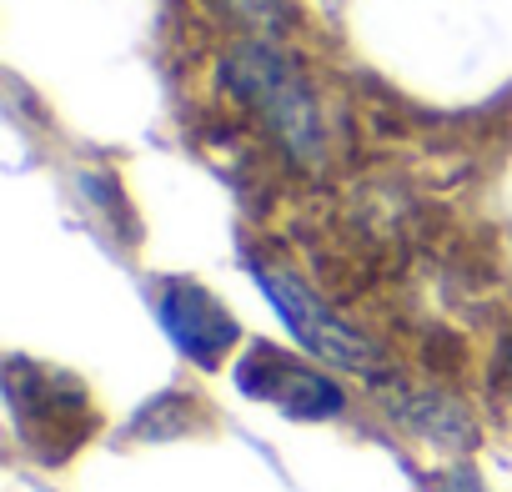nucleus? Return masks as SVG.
<instances>
[{"mask_svg":"<svg viewBox=\"0 0 512 492\" xmlns=\"http://www.w3.org/2000/svg\"><path fill=\"white\" fill-rule=\"evenodd\" d=\"M221 81L231 86L236 101H246L267 121V131L292 151V161H302V166L322 161V116H317L307 81L292 71L287 56H277L272 46L241 41L221 56Z\"/></svg>","mask_w":512,"mask_h":492,"instance_id":"nucleus-1","label":"nucleus"},{"mask_svg":"<svg viewBox=\"0 0 512 492\" xmlns=\"http://www.w3.org/2000/svg\"><path fill=\"white\" fill-rule=\"evenodd\" d=\"M251 277H256V287L267 292V302L277 307V317L292 327V337L312 352V357H322V362H332V367H342V372H367V377H377V347L362 337V332H352L322 297H312L292 272H277V267H262L256 262L251 267Z\"/></svg>","mask_w":512,"mask_h":492,"instance_id":"nucleus-2","label":"nucleus"},{"mask_svg":"<svg viewBox=\"0 0 512 492\" xmlns=\"http://www.w3.org/2000/svg\"><path fill=\"white\" fill-rule=\"evenodd\" d=\"M236 387L256 402L282 407L297 422H322V417H337L347 407V397L332 377H322L317 367H307V362H297V357H287L267 342H256L236 362Z\"/></svg>","mask_w":512,"mask_h":492,"instance_id":"nucleus-3","label":"nucleus"},{"mask_svg":"<svg viewBox=\"0 0 512 492\" xmlns=\"http://www.w3.org/2000/svg\"><path fill=\"white\" fill-rule=\"evenodd\" d=\"M156 317L171 332V342L201 367H216L241 342V327L231 322V312L196 282H166L156 297Z\"/></svg>","mask_w":512,"mask_h":492,"instance_id":"nucleus-4","label":"nucleus"},{"mask_svg":"<svg viewBox=\"0 0 512 492\" xmlns=\"http://www.w3.org/2000/svg\"><path fill=\"white\" fill-rule=\"evenodd\" d=\"M221 6L241 21V26H256V31H272L282 21V0H221Z\"/></svg>","mask_w":512,"mask_h":492,"instance_id":"nucleus-5","label":"nucleus"},{"mask_svg":"<svg viewBox=\"0 0 512 492\" xmlns=\"http://www.w3.org/2000/svg\"><path fill=\"white\" fill-rule=\"evenodd\" d=\"M437 492H487V487H482V482H477V477H472V472L462 467V472H452V477H447V482H442Z\"/></svg>","mask_w":512,"mask_h":492,"instance_id":"nucleus-6","label":"nucleus"},{"mask_svg":"<svg viewBox=\"0 0 512 492\" xmlns=\"http://www.w3.org/2000/svg\"><path fill=\"white\" fill-rule=\"evenodd\" d=\"M502 372H507V387H512V347H507V367Z\"/></svg>","mask_w":512,"mask_h":492,"instance_id":"nucleus-7","label":"nucleus"}]
</instances>
